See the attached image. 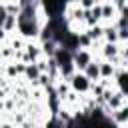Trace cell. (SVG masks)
<instances>
[{"mask_svg":"<svg viewBox=\"0 0 128 128\" xmlns=\"http://www.w3.org/2000/svg\"><path fill=\"white\" fill-rule=\"evenodd\" d=\"M102 56L106 58V60H116V56H118V46L114 44V42H106L104 46H102Z\"/></svg>","mask_w":128,"mask_h":128,"instance_id":"52a82bcc","label":"cell"},{"mask_svg":"<svg viewBox=\"0 0 128 128\" xmlns=\"http://www.w3.org/2000/svg\"><path fill=\"white\" fill-rule=\"evenodd\" d=\"M116 86L124 96H128V70H120L116 74Z\"/></svg>","mask_w":128,"mask_h":128,"instance_id":"8992f818","label":"cell"},{"mask_svg":"<svg viewBox=\"0 0 128 128\" xmlns=\"http://www.w3.org/2000/svg\"><path fill=\"white\" fill-rule=\"evenodd\" d=\"M78 42H80V48H88L94 40L90 38V34H88V32H80V34H78Z\"/></svg>","mask_w":128,"mask_h":128,"instance_id":"e0dca14e","label":"cell"},{"mask_svg":"<svg viewBox=\"0 0 128 128\" xmlns=\"http://www.w3.org/2000/svg\"><path fill=\"white\" fill-rule=\"evenodd\" d=\"M112 2H114V6H116L118 10H120V8H122V6L126 4V0H112Z\"/></svg>","mask_w":128,"mask_h":128,"instance_id":"cb8c5ba5","label":"cell"},{"mask_svg":"<svg viewBox=\"0 0 128 128\" xmlns=\"http://www.w3.org/2000/svg\"><path fill=\"white\" fill-rule=\"evenodd\" d=\"M90 62H92V54H90L86 48H78V50L74 52V64H76V68L84 70Z\"/></svg>","mask_w":128,"mask_h":128,"instance_id":"3957f363","label":"cell"},{"mask_svg":"<svg viewBox=\"0 0 128 128\" xmlns=\"http://www.w3.org/2000/svg\"><path fill=\"white\" fill-rule=\"evenodd\" d=\"M56 92H58V96H60V98H62V100H64V98H66V96H68V86H66V84H64V82H60V84H58V86H56Z\"/></svg>","mask_w":128,"mask_h":128,"instance_id":"d6986e66","label":"cell"},{"mask_svg":"<svg viewBox=\"0 0 128 128\" xmlns=\"http://www.w3.org/2000/svg\"><path fill=\"white\" fill-rule=\"evenodd\" d=\"M118 38H120V42H126L128 40V26L126 28H118Z\"/></svg>","mask_w":128,"mask_h":128,"instance_id":"44dd1931","label":"cell"},{"mask_svg":"<svg viewBox=\"0 0 128 128\" xmlns=\"http://www.w3.org/2000/svg\"><path fill=\"white\" fill-rule=\"evenodd\" d=\"M82 72H84V74H86V76H88L92 82H96V80L100 78V64L92 60V62H90V64H88V66H86Z\"/></svg>","mask_w":128,"mask_h":128,"instance_id":"ba28073f","label":"cell"},{"mask_svg":"<svg viewBox=\"0 0 128 128\" xmlns=\"http://www.w3.org/2000/svg\"><path fill=\"white\" fill-rule=\"evenodd\" d=\"M98 2L96 0H80V6L84 8V10H90V8H94Z\"/></svg>","mask_w":128,"mask_h":128,"instance_id":"ffe728a7","label":"cell"},{"mask_svg":"<svg viewBox=\"0 0 128 128\" xmlns=\"http://www.w3.org/2000/svg\"><path fill=\"white\" fill-rule=\"evenodd\" d=\"M126 26H128V16H122L120 14V18L116 22V28H126Z\"/></svg>","mask_w":128,"mask_h":128,"instance_id":"7402d4cb","label":"cell"},{"mask_svg":"<svg viewBox=\"0 0 128 128\" xmlns=\"http://www.w3.org/2000/svg\"><path fill=\"white\" fill-rule=\"evenodd\" d=\"M4 38H6V30H4V28H0V42H2Z\"/></svg>","mask_w":128,"mask_h":128,"instance_id":"d4e9b609","label":"cell"},{"mask_svg":"<svg viewBox=\"0 0 128 128\" xmlns=\"http://www.w3.org/2000/svg\"><path fill=\"white\" fill-rule=\"evenodd\" d=\"M68 82H70L72 90H74V92H80V94H84V92H88V90L92 88V80H90L84 72H74Z\"/></svg>","mask_w":128,"mask_h":128,"instance_id":"7a4b0ae2","label":"cell"},{"mask_svg":"<svg viewBox=\"0 0 128 128\" xmlns=\"http://www.w3.org/2000/svg\"><path fill=\"white\" fill-rule=\"evenodd\" d=\"M38 54H40V50L36 48V46H26V60H30V62H36V58H38Z\"/></svg>","mask_w":128,"mask_h":128,"instance_id":"ac0fdd59","label":"cell"},{"mask_svg":"<svg viewBox=\"0 0 128 128\" xmlns=\"http://www.w3.org/2000/svg\"><path fill=\"white\" fill-rule=\"evenodd\" d=\"M92 92H94V96H102V94H104V88H102V86H94Z\"/></svg>","mask_w":128,"mask_h":128,"instance_id":"603a6c76","label":"cell"},{"mask_svg":"<svg viewBox=\"0 0 128 128\" xmlns=\"http://www.w3.org/2000/svg\"><path fill=\"white\" fill-rule=\"evenodd\" d=\"M114 74H116V68H114V64L110 60L100 64V78H112Z\"/></svg>","mask_w":128,"mask_h":128,"instance_id":"8fae6325","label":"cell"},{"mask_svg":"<svg viewBox=\"0 0 128 128\" xmlns=\"http://www.w3.org/2000/svg\"><path fill=\"white\" fill-rule=\"evenodd\" d=\"M104 38H106V42L118 44V42H120V38H118V28H116V26H114V28H104Z\"/></svg>","mask_w":128,"mask_h":128,"instance_id":"4fadbf2b","label":"cell"},{"mask_svg":"<svg viewBox=\"0 0 128 128\" xmlns=\"http://www.w3.org/2000/svg\"><path fill=\"white\" fill-rule=\"evenodd\" d=\"M106 104H108V108L110 110H116V108H120L122 104H124V94L118 90L116 94H110L108 96V100H106Z\"/></svg>","mask_w":128,"mask_h":128,"instance_id":"9c48e42d","label":"cell"},{"mask_svg":"<svg viewBox=\"0 0 128 128\" xmlns=\"http://www.w3.org/2000/svg\"><path fill=\"white\" fill-rule=\"evenodd\" d=\"M88 34H90V38H92V40H98V38H102V36H104V28H102V26H98V24H94V26H90V28H88Z\"/></svg>","mask_w":128,"mask_h":128,"instance_id":"9a60e30c","label":"cell"},{"mask_svg":"<svg viewBox=\"0 0 128 128\" xmlns=\"http://www.w3.org/2000/svg\"><path fill=\"white\" fill-rule=\"evenodd\" d=\"M116 6H114V2H104L102 4V18L104 20H112L114 18V14H116Z\"/></svg>","mask_w":128,"mask_h":128,"instance_id":"7c38bea8","label":"cell"},{"mask_svg":"<svg viewBox=\"0 0 128 128\" xmlns=\"http://www.w3.org/2000/svg\"><path fill=\"white\" fill-rule=\"evenodd\" d=\"M60 46L68 48L70 52H76V50L80 48V42H78V34H72V32H68V34H66V38L60 42Z\"/></svg>","mask_w":128,"mask_h":128,"instance_id":"5b68a950","label":"cell"},{"mask_svg":"<svg viewBox=\"0 0 128 128\" xmlns=\"http://www.w3.org/2000/svg\"><path fill=\"white\" fill-rule=\"evenodd\" d=\"M56 48H58V42H54V40H46V42H42V52L48 54V56H54Z\"/></svg>","mask_w":128,"mask_h":128,"instance_id":"5bb4252c","label":"cell"},{"mask_svg":"<svg viewBox=\"0 0 128 128\" xmlns=\"http://www.w3.org/2000/svg\"><path fill=\"white\" fill-rule=\"evenodd\" d=\"M24 74H26V78H28V80L36 82V80H38V76L42 74V70L38 68V64H36V62H32V64H26V70H24Z\"/></svg>","mask_w":128,"mask_h":128,"instance_id":"30bf717a","label":"cell"},{"mask_svg":"<svg viewBox=\"0 0 128 128\" xmlns=\"http://www.w3.org/2000/svg\"><path fill=\"white\" fill-rule=\"evenodd\" d=\"M18 30H20V34L26 36V38L38 36V34H40L38 16H34V18H22V16H18Z\"/></svg>","mask_w":128,"mask_h":128,"instance_id":"6da1fadb","label":"cell"},{"mask_svg":"<svg viewBox=\"0 0 128 128\" xmlns=\"http://www.w3.org/2000/svg\"><path fill=\"white\" fill-rule=\"evenodd\" d=\"M122 54H124V58H126V60H128V46H126V48H124V50H122Z\"/></svg>","mask_w":128,"mask_h":128,"instance_id":"484cf974","label":"cell"},{"mask_svg":"<svg viewBox=\"0 0 128 128\" xmlns=\"http://www.w3.org/2000/svg\"><path fill=\"white\" fill-rule=\"evenodd\" d=\"M112 120L116 124H128V104H122L120 108L112 110Z\"/></svg>","mask_w":128,"mask_h":128,"instance_id":"277c9868","label":"cell"},{"mask_svg":"<svg viewBox=\"0 0 128 128\" xmlns=\"http://www.w3.org/2000/svg\"><path fill=\"white\" fill-rule=\"evenodd\" d=\"M16 24H18V16L8 14V18H6V22H4V30H6V32H10V30H14V28H16Z\"/></svg>","mask_w":128,"mask_h":128,"instance_id":"2e32d148","label":"cell"}]
</instances>
